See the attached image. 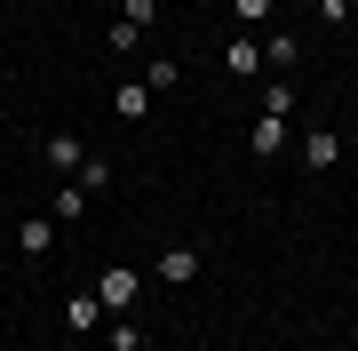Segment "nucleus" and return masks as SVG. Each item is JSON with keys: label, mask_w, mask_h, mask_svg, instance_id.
Wrapping results in <instances>:
<instances>
[{"label": "nucleus", "mask_w": 358, "mask_h": 351, "mask_svg": "<svg viewBox=\"0 0 358 351\" xmlns=\"http://www.w3.org/2000/svg\"><path fill=\"white\" fill-rule=\"evenodd\" d=\"M247 152H255V160H279V152H287V112H255V128H247Z\"/></svg>", "instance_id": "1"}, {"label": "nucleus", "mask_w": 358, "mask_h": 351, "mask_svg": "<svg viewBox=\"0 0 358 351\" xmlns=\"http://www.w3.org/2000/svg\"><path fill=\"white\" fill-rule=\"evenodd\" d=\"M152 280H159V287H192V280H199V247H167V256L152 263Z\"/></svg>", "instance_id": "2"}, {"label": "nucleus", "mask_w": 358, "mask_h": 351, "mask_svg": "<svg viewBox=\"0 0 358 351\" xmlns=\"http://www.w3.org/2000/svg\"><path fill=\"white\" fill-rule=\"evenodd\" d=\"M16 247H24L32 263H48L56 256V216H24V223H16Z\"/></svg>", "instance_id": "3"}, {"label": "nucleus", "mask_w": 358, "mask_h": 351, "mask_svg": "<svg viewBox=\"0 0 358 351\" xmlns=\"http://www.w3.org/2000/svg\"><path fill=\"white\" fill-rule=\"evenodd\" d=\"M136 287H143V272H128V263H112L96 296H103V312H128V303H136Z\"/></svg>", "instance_id": "4"}, {"label": "nucleus", "mask_w": 358, "mask_h": 351, "mask_svg": "<svg viewBox=\"0 0 358 351\" xmlns=\"http://www.w3.org/2000/svg\"><path fill=\"white\" fill-rule=\"evenodd\" d=\"M334 160H343V136H334V128H310V136H303V168H310V176H327Z\"/></svg>", "instance_id": "5"}, {"label": "nucleus", "mask_w": 358, "mask_h": 351, "mask_svg": "<svg viewBox=\"0 0 358 351\" xmlns=\"http://www.w3.org/2000/svg\"><path fill=\"white\" fill-rule=\"evenodd\" d=\"M40 160H48L56 176H80V168H88V152H80V136H48V144H40Z\"/></svg>", "instance_id": "6"}, {"label": "nucleus", "mask_w": 358, "mask_h": 351, "mask_svg": "<svg viewBox=\"0 0 358 351\" xmlns=\"http://www.w3.org/2000/svg\"><path fill=\"white\" fill-rule=\"evenodd\" d=\"M112 112L120 120H152V88H143V80H120V88H112Z\"/></svg>", "instance_id": "7"}, {"label": "nucleus", "mask_w": 358, "mask_h": 351, "mask_svg": "<svg viewBox=\"0 0 358 351\" xmlns=\"http://www.w3.org/2000/svg\"><path fill=\"white\" fill-rule=\"evenodd\" d=\"M96 319H103V296H64V327L72 336H88Z\"/></svg>", "instance_id": "8"}, {"label": "nucleus", "mask_w": 358, "mask_h": 351, "mask_svg": "<svg viewBox=\"0 0 358 351\" xmlns=\"http://www.w3.org/2000/svg\"><path fill=\"white\" fill-rule=\"evenodd\" d=\"M223 64H231V80L263 72V40H231V48H223Z\"/></svg>", "instance_id": "9"}, {"label": "nucleus", "mask_w": 358, "mask_h": 351, "mask_svg": "<svg viewBox=\"0 0 358 351\" xmlns=\"http://www.w3.org/2000/svg\"><path fill=\"white\" fill-rule=\"evenodd\" d=\"M80 216H88V192L64 176V184H56V223H80Z\"/></svg>", "instance_id": "10"}, {"label": "nucleus", "mask_w": 358, "mask_h": 351, "mask_svg": "<svg viewBox=\"0 0 358 351\" xmlns=\"http://www.w3.org/2000/svg\"><path fill=\"white\" fill-rule=\"evenodd\" d=\"M263 64H271V72H294V32H271V40H263Z\"/></svg>", "instance_id": "11"}, {"label": "nucleus", "mask_w": 358, "mask_h": 351, "mask_svg": "<svg viewBox=\"0 0 358 351\" xmlns=\"http://www.w3.org/2000/svg\"><path fill=\"white\" fill-rule=\"evenodd\" d=\"M176 80H183V64H176V56H159V64L143 72V88H152V96H167V88H176Z\"/></svg>", "instance_id": "12"}, {"label": "nucleus", "mask_w": 358, "mask_h": 351, "mask_svg": "<svg viewBox=\"0 0 358 351\" xmlns=\"http://www.w3.org/2000/svg\"><path fill=\"white\" fill-rule=\"evenodd\" d=\"M136 40H143V25H128V16H120V25H112V32H103V48H112V56H128V48H136Z\"/></svg>", "instance_id": "13"}, {"label": "nucleus", "mask_w": 358, "mask_h": 351, "mask_svg": "<svg viewBox=\"0 0 358 351\" xmlns=\"http://www.w3.org/2000/svg\"><path fill=\"white\" fill-rule=\"evenodd\" d=\"M72 184H80V192H88V200H96V192H103V184H112V160H88V168H80Z\"/></svg>", "instance_id": "14"}, {"label": "nucleus", "mask_w": 358, "mask_h": 351, "mask_svg": "<svg viewBox=\"0 0 358 351\" xmlns=\"http://www.w3.org/2000/svg\"><path fill=\"white\" fill-rule=\"evenodd\" d=\"M120 16H128V25H152V16H159V0H120Z\"/></svg>", "instance_id": "15"}, {"label": "nucleus", "mask_w": 358, "mask_h": 351, "mask_svg": "<svg viewBox=\"0 0 358 351\" xmlns=\"http://www.w3.org/2000/svg\"><path fill=\"white\" fill-rule=\"evenodd\" d=\"M231 16H239V25H263V16H271V0H231Z\"/></svg>", "instance_id": "16"}, {"label": "nucleus", "mask_w": 358, "mask_h": 351, "mask_svg": "<svg viewBox=\"0 0 358 351\" xmlns=\"http://www.w3.org/2000/svg\"><path fill=\"white\" fill-rule=\"evenodd\" d=\"M319 16H327V25H343V16H350V0H319Z\"/></svg>", "instance_id": "17"}, {"label": "nucleus", "mask_w": 358, "mask_h": 351, "mask_svg": "<svg viewBox=\"0 0 358 351\" xmlns=\"http://www.w3.org/2000/svg\"><path fill=\"white\" fill-rule=\"evenodd\" d=\"M0 8H8V0H0Z\"/></svg>", "instance_id": "18"}]
</instances>
